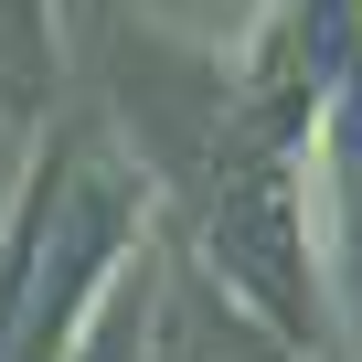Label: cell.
Returning <instances> with one entry per match:
<instances>
[{"label":"cell","mask_w":362,"mask_h":362,"mask_svg":"<svg viewBox=\"0 0 362 362\" xmlns=\"http://www.w3.org/2000/svg\"><path fill=\"white\" fill-rule=\"evenodd\" d=\"M341 267H351V298H362V75H341Z\"/></svg>","instance_id":"cell-3"},{"label":"cell","mask_w":362,"mask_h":362,"mask_svg":"<svg viewBox=\"0 0 362 362\" xmlns=\"http://www.w3.org/2000/svg\"><path fill=\"white\" fill-rule=\"evenodd\" d=\"M139 224V181L107 149H54L33 203L11 224V256H0V362H64L96 277L117 267Z\"/></svg>","instance_id":"cell-1"},{"label":"cell","mask_w":362,"mask_h":362,"mask_svg":"<svg viewBox=\"0 0 362 362\" xmlns=\"http://www.w3.org/2000/svg\"><path fill=\"white\" fill-rule=\"evenodd\" d=\"M128 351H139V298H117V309H107V330H96V351H86V362H128Z\"/></svg>","instance_id":"cell-4"},{"label":"cell","mask_w":362,"mask_h":362,"mask_svg":"<svg viewBox=\"0 0 362 362\" xmlns=\"http://www.w3.org/2000/svg\"><path fill=\"white\" fill-rule=\"evenodd\" d=\"M298 96L235 107L214 170H203V245L224 288H245L288 341H309V224H298Z\"/></svg>","instance_id":"cell-2"}]
</instances>
